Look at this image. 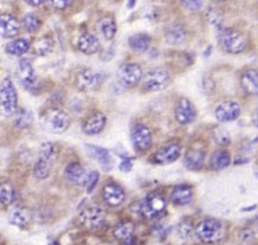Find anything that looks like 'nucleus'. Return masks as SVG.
Segmentation results:
<instances>
[{
    "label": "nucleus",
    "instance_id": "obj_14",
    "mask_svg": "<svg viewBox=\"0 0 258 245\" xmlns=\"http://www.w3.org/2000/svg\"><path fill=\"white\" fill-rule=\"evenodd\" d=\"M174 118L180 125H188L197 119V109L192 101L187 98H180L174 107Z\"/></svg>",
    "mask_w": 258,
    "mask_h": 245
},
{
    "label": "nucleus",
    "instance_id": "obj_5",
    "mask_svg": "<svg viewBox=\"0 0 258 245\" xmlns=\"http://www.w3.org/2000/svg\"><path fill=\"white\" fill-rule=\"evenodd\" d=\"M168 205L165 196L160 192H152L144 198L140 206V213L143 217L149 220L159 218L164 213Z\"/></svg>",
    "mask_w": 258,
    "mask_h": 245
},
{
    "label": "nucleus",
    "instance_id": "obj_13",
    "mask_svg": "<svg viewBox=\"0 0 258 245\" xmlns=\"http://www.w3.org/2000/svg\"><path fill=\"white\" fill-rule=\"evenodd\" d=\"M103 79L105 78L101 73L91 69H84L77 74L76 86L82 92H91V91L97 90L103 83Z\"/></svg>",
    "mask_w": 258,
    "mask_h": 245
},
{
    "label": "nucleus",
    "instance_id": "obj_38",
    "mask_svg": "<svg viewBox=\"0 0 258 245\" xmlns=\"http://www.w3.org/2000/svg\"><path fill=\"white\" fill-rule=\"evenodd\" d=\"M99 179H100V173L98 171H91V172L87 173L86 179H85V182H84V186H83L86 189L87 194H91L93 192L95 186L98 185Z\"/></svg>",
    "mask_w": 258,
    "mask_h": 245
},
{
    "label": "nucleus",
    "instance_id": "obj_9",
    "mask_svg": "<svg viewBox=\"0 0 258 245\" xmlns=\"http://www.w3.org/2000/svg\"><path fill=\"white\" fill-rule=\"evenodd\" d=\"M18 76L21 84L30 93H36L39 90V79L29 60L24 59L19 62Z\"/></svg>",
    "mask_w": 258,
    "mask_h": 245
},
{
    "label": "nucleus",
    "instance_id": "obj_12",
    "mask_svg": "<svg viewBox=\"0 0 258 245\" xmlns=\"http://www.w3.org/2000/svg\"><path fill=\"white\" fill-rule=\"evenodd\" d=\"M101 197L107 206L118 207L125 202V190L117 182H108L102 187Z\"/></svg>",
    "mask_w": 258,
    "mask_h": 245
},
{
    "label": "nucleus",
    "instance_id": "obj_42",
    "mask_svg": "<svg viewBox=\"0 0 258 245\" xmlns=\"http://www.w3.org/2000/svg\"><path fill=\"white\" fill-rule=\"evenodd\" d=\"M45 2V0H26V3L29 4L30 6H33V7H37V6H40L41 4H43Z\"/></svg>",
    "mask_w": 258,
    "mask_h": 245
},
{
    "label": "nucleus",
    "instance_id": "obj_7",
    "mask_svg": "<svg viewBox=\"0 0 258 245\" xmlns=\"http://www.w3.org/2000/svg\"><path fill=\"white\" fill-rule=\"evenodd\" d=\"M143 86L147 92H160L171 83V76L164 68H154L143 76Z\"/></svg>",
    "mask_w": 258,
    "mask_h": 245
},
{
    "label": "nucleus",
    "instance_id": "obj_36",
    "mask_svg": "<svg viewBox=\"0 0 258 245\" xmlns=\"http://www.w3.org/2000/svg\"><path fill=\"white\" fill-rule=\"evenodd\" d=\"M212 138L219 146H227L231 142L230 133L223 127H215L212 131Z\"/></svg>",
    "mask_w": 258,
    "mask_h": 245
},
{
    "label": "nucleus",
    "instance_id": "obj_22",
    "mask_svg": "<svg viewBox=\"0 0 258 245\" xmlns=\"http://www.w3.org/2000/svg\"><path fill=\"white\" fill-rule=\"evenodd\" d=\"M20 31V22L11 14H0V36L13 38Z\"/></svg>",
    "mask_w": 258,
    "mask_h": 245
},
{
    "label": "nucleus",
    "instance_id": "obj_23",
    "mask_svg": "<svg viewBox=\"0 0 258 245\" xmlns=\"http://www.w3.org/2000/svg\"><path fill=\"white\" fill-rule=\"evenodd\" d=\"M86 151L90 157H92L98 163L101 165V168L105 171H110L113 168V160H111L110 153L105 148L92 146V144H86Z\"/></svg>",
    "mask_w": 258,
    "mask_h": 245
},
{
    "label": "nucleus",
    "instance_id": "obj_33",
    "mask_svg": "<svg viewBox=\"0 0 258 245\" xmlns=\"http://www.w3.org/2000/svg\"><path fill=\"white\" fill-rule=\"evenodd\" d=\"M32 123V114L27 109H18L14 114V125L18 128H26Z\"/></svg>",
    "mask_w": 258,
    "mask_h": 245
},
{
    "label": "nucleus",
    "instance_id": "obj_29",
    "mask_svg": "<svg viewBox=\"0 0 258 245\" xmlns=\"http://www.w3.org/2000/svg\"><path fill=\"white\" fill-rule=\"evenodd\" d=\"M8 220H10L12 225L20 228H26L30 222V215L22 207H15L14 210L11 211Z\"/></svg>",
    "mask_w": 258,
    "mask_h": 245
},
{
    "label": "nucleus",
    "instance_id": "obj_10",
    "mask_svg": "<svg viewBox=\"0 0 258 245\" xmlns=\"http://www.w3.org/2000/svg\"><path fill=\"white\" fill-rule=\"evenodd\" d=\"M131 142L136 151H147L153 143L152 131L145 124H136L131 128Z\"/></svg>",
    "mask_w": 258,
    "mask_h": 245
},
{
    "label": "nucleus",
    "instance_id": "obj_34",
    "mask_svg": "<svg viewBox=\"0 0 258 245\" xmlns=\"http://www.w3.org/2000/svg\"><path fill=\"white\" fill-rule=\"evenodd\" d=\"M193 232V221L189 218L182 219L177 225V235L181 240H186L190 237Z\"/></svg>",
    "mask_w": 258,
    "mask_h": 245
},
{
    "label": "nucleus",
    "instance_id": "obj_17",
    "mask_svg": "<svg viewBox=\"0 0 258 245\" xmlns=\"http://www.w3.org/2000/svg\"><path fill=\"white\" fill-rule=\"evenodd\" d=\"M114 237L122 245H132L136 242V226L130 220L118 222L113 230Z\"/></svg>",
    "mask_w": 258,
    "mask_h": 245
},
{
    "label": "nucleus",
    "instance_id": "obj_6",
    "mask_svg": "<svg viewBox=\"0 0 258 245\" xmlns=\"http://www.w3.org/2000/svg\"><path fill=\"white\" fill-rule=\"evenodd\" d=\"M18 110V92L11 78H5L0 83V114L13 116Z\"/></svg>",
    "mask_w": 258,
    "mask_h": 245
},
{
    "label": "nucleus",
    "instance_id": "obj_32",
    "mask_svg": "<svg viewBox=\"0 0 258 245\" xmlns=\"http://www.w3.org/2000/svg\"><path fill=\"white\" fill-rule=\"evenodd\" d=\"M15 201V189L11 184L0 185V204L8 206Z\"/></svg>",
    "mask_w": 258,
    "mask_h": 245
},
{
    "label": "nucleus",
    "instance_id": "obj_39",
    "mask_svg": "<svg viewBox=\"0 0 258 245\" xmlns=\"http://www.w3.org/2000/svg\"><path fill=\"white\" fill-rule=\"evenodd\" d=\"M181 5L188 11H199L202 7V0H181Z\"/></svg>",
    "mask_w": 258,
    "mask_h": 245
},
{
    "label": "nucleus",
    "instance_id": "obj_21",
    "mask_svg": "<svg viewBox=\"0 0 258 245\" xmlns=\"http://www.w3.org/2000/svg\"><path fill=\"white\" fill-rule=\"evenodd\" d=\"M194 196L193 188L188 185H178L170 194V201L176 206H184L192 202Z\"/></svg>",
    "mask_w": 258,
    "mask_h": 245
},
{
    "label": "nucleus",
    "instance_id": "obj_4",
    "mask_svg": "<svg viewBox=\"0 0 258 245\" xmlns=\"http://www.w3.org/2000/svg\"><path fill=\"white\" fill-rule=\"evenodd\" d=\"M219 46L228 54H240L247 48L248 40L242 32L233 29H223L218 37Z\"/></svg>",
    "mask_w": 258,
    "mask_h": 245
},
{
    "label": "nucleus",
    "instance_id": "obj_37",
    "mask_svg": "<svg viewBox=\"0 0 258 245\" xmlns=\"http://www.w3.org/2000/svg\"><path fill=\"white\" fill-rule=\"evenodd\" d=\"M35 52L38 54L39 56H45L47 55L48 53L52 52L53 49V41L48 38H41L37 40L35 43Z\"/></svg>",
    "mask_w": 258,
    "mask_h": 245
},
{
    "label": "nucleus",
    "instance_id": "obj_3",
    "mask_svg": "<svg viewBox=\"0 0 258 245\" xmlns=\"http://www.w3.org/2000/svg\"><path fill=\"white\" fill-rule=\"evenodd\" d=\"M195 235L205 244H217L224 238V227L219 220L207 218L195 227Z\"/></svg>",
    "mask_w": 258,
    "mask_h": 245
},
{
    "label": "nucleus",
    "instance_id": "obj_28",
    "mask_svg": "<svg viewBox=\"0 0 258 245\" xmlns=\"http://www.w3.org/2000/svg\"><path fill=\"white\" fill-rule=\"evenodd\" d=\"M30 48V41L24 39V38H18L10 41L6 45L5 51L7 54L13 56H20L23 55L24 53H27Z\"/></svg>",
    "mask_w": 258,
    "mask_h": 245
},
{
    "label": "nucleus",
    "instance_id": "obj_1",
    "mask_svg": "<svg viewBox=\"0 0 258 245\" xmlns=\"http://www.w3.org/2000/svg\"><path fill=\"white\" fill-rule=\"evenodd\" d=\"M40 125L45 131L61 134L70 127L72 118L64 109L60 107H51L45 109L40 115Z\"/></svg>",
    "mask_w": 258,
    "mask_h": 245
},
{
    "label": "nucleus",
    "instance_id": "obj_2",
    "mask_svg": "<svg viewBox=\"0 0 258 245\" xmlns=\"http://www.w3.org/2000/svg\"><path fill=\"white\" fill-rule=\"evenodd\" d=\"M56 157V149L52 142H44L40 146L38 158L32 168V174L37 180L47 179Z\"/></svg>",
    "mask_w": 258,
    "mask_h": 245
},
{
    "label": "nucleus",
    "instance_id": "obj_16",
    "mask_svg": "<svg viewBox=\"0 0 258 245\" xmlns=\"http://www.w3.org/2000/svg\"><path fill=\"white\" fill-rule=\"evenodd\" d=\"M241 115V107L238 102L225 101L217 106L215 110L216 119L219 123H230L238 119Z\"/></svg>",
    "mask_w": 258,
    "mask_h": 245
},
{
    "label": "nucleus",
    "instance_id": "obj_27",
    "mask_svg": "<svg viewBox=\"0 0 258 245\" xmlns=\"http://www.w3.org/2000/svg\"><path fill=\"white\" fill-rule=\"evenodd\" d=\"M152 38L146 33H137L128 38V46L137 53H145L151 47Z\"/></svg>",
    "mask_w": 258,
    "mask_h": 245
},
{
    "label": "nucleus",
    "instance_id": "obj_40",
    "mask_svg": "<svg viewBox=\"0 0 258 245\" xmlns=\"http://www.w3.org/2000/svg\"><path fill=\"white\" fill-rule=\"evenodd\" d=\"M49 3L56 10H66L73 3V0H49Z\"/></svg>",
    "mask_w": 258,
    "mask_h": 245
},
{
    "label": "nucleus",
    "instance_id": "obj_35",
    "mask_svg": "<svg viewBox=\"0 0 258 245\" xmlns=\"http://www.w3.org/2000/svg\"><path fill=\"white\" fill-rule=\"evenodd\" d=\"M22 26L24 28V30L32 33L39 30V28L41 26V21L36 14L30 13V14H27L23 18Z\"/></svg>",
    "mask_w": 258,
    "mask_h": 245
},
{
    "label": "nucleus",
    "instance_id": "obj_31",
    "mask_svg": "<svg viewBox=\"0 0 258 245\" xmlns=\"http://www.w3.org/2000/svg\"><path fill=\"white\" fill-rule=\"evenodd\" d=\"M99 30L101 32L102 37L107 40H111L117 32V26L113 18H105L100 21Z\"/></svg>",
    "mask_w": 258,
    "mask_h": 245
},
{
    "label": "nucleus",
    "instance_id": "obj_41",
    "mask_svg": "<svg viewBox=\"0 0 258 245\" xmlns=\"http://www.w3.org/2000/svg\"><path fill=\"white\" fill-rule=\"evenodd\" d=\"M119 170L124 173H127L130 172L132 168H133V163H132V159L131 158H123V160L120 161L119 165H118Z\"/></svg>",
    "mask_w": 258,
    "mask_h": 245
},
{
    "label": "nucleus",
    "instance_id": "obj_20",
    "mask_svg": "<svg viewBox=\"0 0 258 245\" xmlns=\"http://www.w3.org/2000/svg\"><path fill=\"white\" fill-rule=\"evenodd\" d=\"M87 172L84 166L78 163V161H72L66 166L64 177L69 182H72L75 186H84Z\"/></svg>",
    "mask_w": 258,
    "mask_h": 245
},
{
    "label": "nucleus",
    "instance_id": "obj_11",
    "mask_svg": "<svg viewBox=\"0 0 258 245\" xmlns=\"http://www.w3.org/2000/svg\"><path fill=\"white\" fill-rule=\"evenodd\" d=\"M80 218L83 225L91 229L100 228L106 222V212L102 207L97 205L85 206L81 211Z\"/></svg>",
    "mask_w": 258,
    "mask_h": 245
},
{
    "label": "nucleus",
    "instance_id": "obj_19",
    "mask_svg": "<svg viewBox=\"0 0 258 245\" xmlns=\"http://www.w3.org/2000/svg\"><path fill=\"white\" fill-rule=\"evenodd\" d=\"M206 151L202 148H190L184 156V165L189 171H200L205 165Z\"/></svg>",
    "mask_w": 258,
    "mask_h": 245
},
{
    "label": "nucleus",
    "instance_id": "obj_26",
    "mask_svg": "<svg viewBox=\"0 0 258 245\" xmlns=\"http://www.w3.org/2000/svg\"><path fill=\"white\" fill-rule=\"evenodd\" d=\"M231 164V155L227 150L224 149H219L216 150L210 156L209 165L214 171H222V170L226 169Z\"/></svg>",
    "mask_w": 258,
    "mask_h": 245
},
{
    "label": "nucleus",
    "instance_id": "obj_18",
    "mask_svg": "<svg viewBox=\"0 0 258 245\" xmlns=\"http://www.w3.org/2000/svg\"><path fill=\"white\" fill-rule=\"evenodd\" d=\"M107 124L106 115L101 111H95L83 123L82 131L86 135H97L103 131Z\"/></svg>",
    "mask_w": 258,
    "mask_h": 245
},
{
    "label": "nucleus",
    "instance_id": "obj_25",
    "mask_svg": "<svg viewBox=\"0 0 258 245\" xmlns=\"http://www.w3.org/2000/svg\"><path fill=\"white\" fill-rule=\"evenodd\" d=\"M240 84L247 94L256 95L258 92V74L257 70L249 69L241 74Z\"/></svg>",
    "mask_w": 258,
    "mask_h": 245
},
{
    "label": "nucleus",
    "instance_id": "obj_30",
    "mask_svg": "<svg viewBox=\"0 0 258 245\" xmlns=\"http://www.w3.org/2000/svg\"><path fill=\"white\" fill-rule=\"evenodd\" d=\"M187 39V32L185 28L180 24H174L166 31V40L172 45H179L185 43Z\"/></svg>",
    "mask_w": 258,
    "mask_h": 245
},
{
    "label": "nucleus",
    "instance_id": "obj_24",
    "mask_svg": "<svg viewBox=\"0 0 258 245\" xmlns=\"http://www.w3.org/2000/svg\"><path fill=\"white\" fill-rule=\"evenodd\" d=\"M77 46L80 48L82 53L86 54V55H92L99 52L100 49V41L92 33H83V35L78 38Z\"/></svg>",
    "mask_w": 258,
    "mask_h": 245
},
{
    "label": "nucleus",
    "instance_id": "obj_8",
    "mask_svg": "<svg viewBox=\"0 0 258 245\" xmlns=\"http://www.w3.org/2000/svg\"><path fill=\"white\" fill-rule=\"evenodd\" d=\"M143 69L138 63L130 62V63L123 64L118 69L117 80L120 86L125 89H132L139 84L143 79Z\"/></svg>",
    "mask_w": 258,
    "mask_h": 245
},
{
    "label": "nucleus",
    "instance_id": "obj_15",
    "mask_svg": "<svg viewBox=\"0 0 258 245\" xmlns=\"http://www.w3.org/2000/svg\"><path fill=\"white\" fill-rule=\"evenodd\" d=\"M181 156V146L177 142L168 143L160 148L153 156V163L159 165L171 164Z\"/></svg>",
    "mask_w": 258,
    "mask_h": 245
}]
</instances>
